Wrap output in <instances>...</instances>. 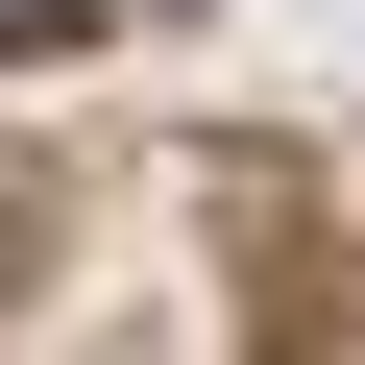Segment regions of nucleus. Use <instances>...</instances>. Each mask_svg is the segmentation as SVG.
<instances>
[{"mask_svg":"<svg viewBox=\"0 0 365 365\" xmlns=\"http://www.w3.org/2000/svg\"><path fill=\"white\" fill-rule=\"evenodd\" d=\"M73 25H98V0H0V73H49V49H73Z\"/></svg>","mask_w":365,"mask_h":365,"instance_id":"obj_1","label":"nucleus"}]
</instances>
